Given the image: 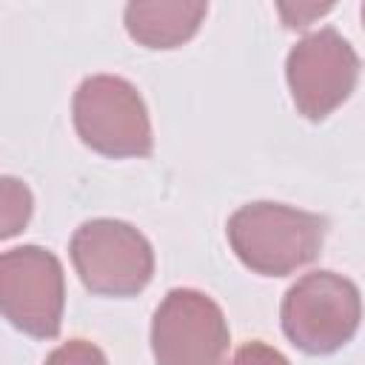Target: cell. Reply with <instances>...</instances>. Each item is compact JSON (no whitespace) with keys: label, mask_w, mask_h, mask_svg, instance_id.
<instances>
[{"label":"cell","mask_w":365,"mask_h":365,"mask_svg":"<svg viewBox=\"0 0 365 365\" xmlns=\"http://www.w3.org/2000/svg\"><path fill=\"white\" fill-rule=\"evenodd\" d=\"M237 259L262 277H288L322 251L328 220L285 202H248L225 225Z\"/></svg>","instance_id":"1"},{"label":"cell","mask_w":365,"mask_h":365,"mask_svg":"<svg viewBox=\"0 0 365 365\" xmlns=\"http://www.w3.org/2000/svg\"><path fill=\"white\" fill-rule=\"evenodd\" d=\"M362 319L359 288L334 271H311L299 277L282 297V334L302 354L328 356L345 348Z\"/></svg>","instance_id":"2"},{"label":"cell","mask_w":365,"mask_h":365,"mask_svg":"<svg viewBox=\"0 0 365 365\" xmlns=\"http://www.w3.org/2000/svg\"><path fill=\"white\" fill-rule=\"evenodd\" d=\"M71 120L83 145L103 157H148L154 148L145 100L125 77H86L74 91Z\"/></svg>","instance_id":"3"},{"label":"cell","mask_w":365,"mask_h":365,"mask_svg":"<svg viewBox=\"0 0 365 365\" xmlns=\"http://www.w3.org/2000/svg\"><path fill=\"white\" fill-rule=\"evenodd\" d=\"M71 262L80 282L100 297H134L154 277V251L131 222L97 217L71 237Z\"/></svg>","instance_id":"4"},{"label":"cell","mask_w":365,"mask_h":365,"mask_svg":"<svg viewBox=\"0 0 365 365\" xmlns=\"http://www.w3.org/2000/svg\"><path fill=\"white\" fill-rule=\"evenodd\" d=\"M63 262L43 245H17L0 254V317L17 331L54 339L63 325Z\"/></svg>","instance_id":"5"},{"label":"cell","mask_w":365,"mask_h":365,"mask_svg":"<svg viewBox=\"0 0 365 365\" xmlns=\"http://www.w3.org/2000/svg\"><path fill=\"white\" fill-rule=\"evenodd\" d=\"M285 80L297 111L319 123L354 94L359 54L334 26L317 29L291 46L285 57Z\"/></svg>","instance_id":"6"},{"label":"cell","mask_w":365,"mask_h":365,"mask_svg":"<svg viewBox=\"0 0 365 365\" xmlns=\"http://www.w3.org/2000/svg\"><path fill=\"white\" fill-rule=\"evenodd\" d=\"M228 345L222 308L197 288H171L151 317L157 365H222Z\"/></svg>","instance_id":"7"},{"label":"cell","mask_w":365,"mask_h":365,"mask_svg":"<svg viewBox=\"0 0 365 365\" xmlns=\"http://www.w3.org/2000/svg\"><path fill=\"white\" fill-rule=\"evenodd\" d=\"M205 14L202 0H134L123 9V23L145 48H177L197 34Z\"/></svg>","instance_id":"8"},{"label":"cell","mask_w":365,"mask_h":365,"mask_svg":"<svg viewBox=\"0 0 365 365\" xmlns=\"http://www.w3.org/2000/svg\"><path fill=\"white\" fill-rule=\"evenodd\" d=\"M34 211L31 188L20 177H0V240L17 237Z\"/></svg>","instance_id":"9"},{"label":"cell","mask_w":365,"mask_h":365,"mask_svg":"<svg viewBox=\"0 0 365 365\" xmlns=\"http://www.w3.org/2000/svg\"><path fill=\"white\" fill-rule=\"evenodd\" d=\"M43 365H108L106 354L88 339H68L57 345Z\"/></svg>","instance_id":"10"},{"label":"cell","mask_w":365,"mask_h":365,"mask_svg":"<svg viewBox=\"0 0 365 365\" xmlns=\"http://www.w3.org/2000/svg\"><path fill=\"white\" fill-rule=\"evenodd\" d=\"M231 365H291V362H288V356H285L282 351H277L274 345L259 342V339H251V342H245V345L234 354Z\"/></svg>","instance_id":"11"},{"label":"cell","mask_w":365,"mask_h":365,"mask_svg":"<svg viewBox=\"0 0 365 365\" xmlns=\"http://www.w3.org/2000/svg\"><path fill=\"white\" fill-rule=\"evenodd\" d=\"M328 9H331V3H328V6H308V9H299V6H297L294 17H285V26H288V29H305L314 14H322V11H328Z\"/></svg>","instance_id":"12"}]
</instances>
